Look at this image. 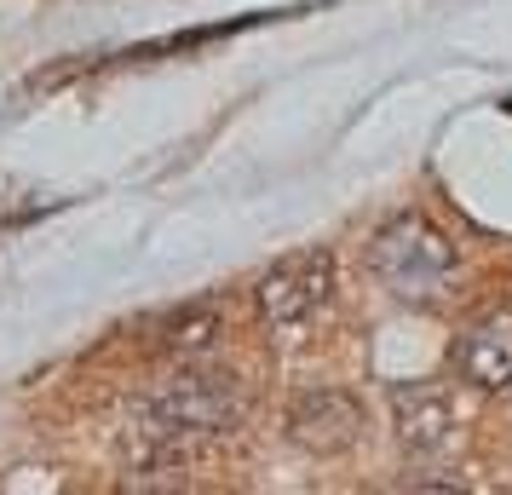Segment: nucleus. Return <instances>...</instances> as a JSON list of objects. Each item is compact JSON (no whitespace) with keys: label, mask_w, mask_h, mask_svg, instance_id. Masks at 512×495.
I'll use <instances>...</instances> for the list:
<instances>
[{"label":"nucleus","mask_w":512,"mask_h":495,"mask_svg":"<svg viewBox=\"0 0 512 495\" xmlns=\"http://www.w3.org/2000/svg\"><path fill=\"white\" fill-rule=\"evenodd\" d=\"M248 415V403L231 380L219 375H179L173 386H162L156 398L139 409V444L173 455L179 444H196V438H225L236 432Z\"/></svg>","instance_id":"nucleus-1"},{"label":"nucleus","mask_w":512,"mask_h":495,"mask_svg":"<svg viewBox=\"0 0 512 495\" xmlns=\"http://www.w3.org/2000/svg\"><path fill=\"white\" fill-rule=\"evenodd\" d=\"M455 242L426 219V213H397L369 242V271L397 300H438L455 283Z\"/></svg>","instance_id":"nucleus-2"},{"label":"nucleus","mask_w":512,"mask_h":495,"mask_svg":"<svg viewBox=\"0 0 512 495\" xmlns=\"http://www.w3.org/2000/svg\"><path fill=\"white\" fill-rule=\"evenodd\" d=\"M328 294H334V254H323V248H305V254L277 260L254 288L259 317H265L271 329H294V323H305L311 311L328 306Z\"/></svg>","instance_id":"nucleus-3"},{"label":"nucleus","mask_w":512,"mask_h":495,"mask_svg":"<svg viewBox=\"0 0 512 495\" xmlns=\"http://www.w3.org/2000/svg\"><path fill=\"white\" fill-rule=\"evenodd\" d=\"M288 444L305 449V455H346L357 438H363V403L351 392H334V386H317V392H300L288 403Z\"/></svg>","instance_id":"nucleus-4"},{"label":"nucleus","mask_w":512,"mask_h":495,"mask_svg":"<svg viewBox=\"0 0 512 495\" xmlns=\"http://www.w3.org/2000/svg\"><path fill=\"white\" fill-rule=\"evenodd\" d=\"M392 426L409 455H443L461 438V409L449 398V386L409 380V386H392Z\"/></svg>","instance_id":"nucleus-5"},{"label":"nucleus","mask_w":512,"mask_h":495,"mask_svg":"<svg viewBox=\"0 0 512 495\" xmlns=\"http://www.w3.org/2000/svg\"><path fill=\"white\" fill-rule=\"evenodd\" d=\"M455 363H461V375L472 380L478 392H507L512 386V306L484 311V317L461 334Z\"/></svg>","instance_id":"nucleus-6"},{"label":"nucleus","mask_w":512,"mask_h":495,"mask_svg":"<svg viewBox=\"0 0 512 495\" xmlns=\"http://www.w3.org/2000/svg\"><path fill=\"white\" fill-rule=\"evenodd\" d=\"M213 334H219V311L213 306H190V311H179V317L167 323V352L202 357L213 346Z\"/></svg>","instance_id":"nucleus-7"}]
</instances>
